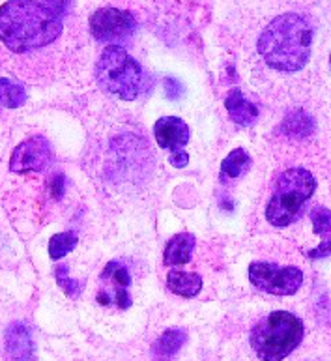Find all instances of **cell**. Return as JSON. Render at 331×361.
<instances>
[{
	"label": "cell",
	"instance_id": "7a4b0ae2",
	"mask_svg": "<svg viewBox=\"0 0 331 361\" xmlns=\"http://www.w3.org/2000/svg\"><path fill=\"white\" fill-rule=\"evenodd\" d=\"M313 28L298 13H282L275 17L261 34L256 49L270 68L282 73L299 71L311 56Z\"/></svg>",
	"mask_w": 331,
	"mask_h": 361
},
{
	"label": "cell",
	"instance_id": "30bf717a",
	"mask_svg": "<svg viewBox=\"0 0 331 361\" xmlns=\"http://www.w3.org/2000/svg\"><path fill=\"white\" fill-rule=\"evenodd\" d=\"M6 350L11 361H34V341L30 329L21 322H13L6 331Z\"/></svg>",
	"mask_w": 331,
	"mask_h": 361
},
{
	"label": "cell",
	"instance_id": "d4e9b609",
	"mask_svg": "<svg viewBox=\"0 0 331 361\" xmlns=\"http://www.w3.org/2000/svg\"><path fill=\"white\" fill-rule=\"evenodd\" d=\"M51 193L55 199H60L64 195V176L62 174H56L53 182H51Z\"/></svg>",
	"mask_w": 331,
	"mask_h": 361
},
{
	"label": "cell",
	"instance_id": "52a82bcc",
	"mask_svg": "<svg viewBox=\"0 0 331 361\" xmlns=\"http://www.w3.org/2000/svg\"><path fill=\"white\" fill-rule=\"evenodd\" d=\"M137 28L135 17L118 8H101L90 17V32L98 42L113 44L133 36Z\"/></svg>",
	"mask_w": 331,
	"mask_h": 361
},
{
	"label": "cell",
	"instance_id": "9a60e30c",
	"mask_svg": "<svg viewBox=\"0 0 331 361\" xmlns=\"http://www.w3.org/2000/svg\"><path fill=\"white\" fill-rule=\"evenodd\" d=\"M168 290L176 296L195 298L202 288V277L199 274H187L182 270H170L167 275Z\"/></svg>",
	"mask_w": 331,
	"mask_h": 361
},
{
	"label": "cell",
	"instance_id": "5b68a950",
	"mask_svg": "<svg viewBox=\"0 0 331 361\" xmlns=\"http://www.w3.org/2000/svg\"><path fill=\"white\" fill-rule=\"evenodd\" d=\"M304 341V322L287 311H273L251 334V346L261 361H282Z\"/></svg>",
	"mask_w": 331,
	"mask_h": 361
},
{
	"label": "cell",
	"instance_id": "277c9868",
	"mask_svg": "<svg viewBox=\"0 0 331 361\" xmlns=\"http://www.w3.org/2000/svg\"><path fill=\"white\" fill-rule=\"evenodd\" d=\"M96 82L104 92L133 102L146 88V75L142 66L122 45L104 49L96 64Z\"/></svg>",
	"mask_w": 331,
	"mask_h": 361
},
{
	"label": "cell",
	"instance_id": "7402d4cb",
	"mask_svg": "<svg viewBox=\"0 0 331 361\" xmlns=\"http://www.w3.org/2000/svg\"><path fill=\"white\" fill-rule=\"evenodd\" d=\"M165 90H167V97H170V99H178L180 96H182V85H180V81L176 79V77H167V81H165Z\"/></svg>",
	"mask_w": 331,
	"mask_h": 361
},
{
	"label": "cell",
	"instance_id": "9c48e42d",
	"mask_svg": "<svg viewBox=\"0 0 331 361\" xmlns=\"http://www.w3.org/2000/svg\"><path fill=\"white\" fill-rule=\"evenodd\" d=\"M154 135L158 145L165 150H168L170 154L173 152L182 150L187 140H189V128L182 118H176V116H163L159 118L154 126Z\"/></svg>",
	"mask_w": 331,
	"mask_h": 361
},
{
	"label": "cell",
	"instance_id": "484cf974",
	"mask_svg": "<svg viewBox=\"0 0 331 361\" xmlns=\"http://www.w3.org/2000/svg\"><path fill=\"white\" fill-rule=\"evenodd\" d=\"M330 62H331V56H330Z\"/></svg>",
	"mask_w": 331,
	"mask_h": 361
},
{
	"label": "cell",
	"instance_id": "8992f818",
	"mask_svg": "<svg viewBox=\"0 0 331 361\" xmlns=\"http://www.w3.org/2000/svg\"><path fill=\"white\" fill-rule=\"evenodd\" d=\"M249 281L258 290L273 296H292L304 283V274L299 268L287 266L281 268L270 262H253L249 266Z\"/></svg>",
	"mask_w": 331,
	"mask_h": 361
},
{
	"label": "cell",
	"instance_id": "ba28073f",
	"mask_svg": "<svg viewBox=\"0 0 331 361\" xmlns=\"http://www.w3.org/2000/svg\"><path fill=\"white\" fill-rule=\"evenodd\" d=\"M53 161V150L44 137H30L23 140L11 154L10 167L13 173H39Z\"/></svg>",
	"mask_w": 331,
	"mask_h": 361
},
{
	"label": "cell",
	"instance_id": "ffe728a7",
	"mask_svg": "<svg viewBox=\"0 0 331 361\" xmlns=\"http://www.w3.org/2000/svg\"><path fill=\"white\" fill-rule=\"evenodd\" d=\"M77 245V234L75 232H60L49 240V257L53 260H58L71 253Z\"/></svg>",
	"mask_w": 331,
	"mask_h": 361
},
{
	"label": "cell",
	"instance_id": "2e32d148",
	"mask_svg": "<svg viewBox=\"0 0 331 361\" xmlns=\"http://www.w3.org/2000/svg\"><path fill=\"white\" fill-rule=\"evenodd\" d=\"M187 341V334L184 329L173 328L167 329L156 343H154V354L158 357H170L185 345Z\"/></svg>",
	"mask_w": 331,
	"mask_h": 361
},
{
	"label": "cell",
	"instance_id": "44dd1931",
	"mask_svg": "<svg viewBox=\"0 0 331 361\" xmlns=\"http://www.w3.org/2000/svg\"><path fill=\"white\" fill-rule=\"evenodd\" d=\"M56 281H58V285L64 288V292L70 298H77L81 294V283H77L75 279L68 277V268L65 266L56 268Z\"/></svg>",
	"mask_w": 331,
	"mask_h": 361
},
{
	"label": "cell",
	"instance_id": "d6986e66",
	"mask_svg": "<svg viewBox=\"0 0 331 361\" xmlns=\"http://www.w3.org/2000/svg\"><path fill=\"white\" fill-rule=\"evenodd\" d=\"M27 102V92L17 82L0 77V107L15 109Z\"/></svg>",
	"mask_w": 331,
	"mask_h": 361
},
{
	"label": "cell",
	"instance_id": "4fadbf2b",
	"mask_svg": "<svg viewBox=\"0 0 331 361\" xmlns=\"http://www.w3.org/2000/svg\"><path fill=\"white\" fill-rule=\"evenodd\" d=\"M225 107H227L230 118L238 126H251L258 116V107L255 103L247 102L242 90H238V88L228 92L227 99H225Z\"/></svg>",
	"mask_w": 331,
	"mask_h": 361
},
{
	"label": "cell",
	"instance_id": "cb8c5ba5",
	"mask_svg": "<svg viewBox=\"0 0 331 361\" xmlns=\"http://www.w3.org/2000/svg\"><path fill=\"white\" fill-rule=\"evenodd\" d=\"M168 161H170V165H173V167L184 169V167H187V163H189V156H187V152H184V150L173 152V154H170V157H168Z\"/></svg>",
	"mask_w": 331,
	"mask_h": 361
},
{
	"label": "cell",
	"instance_id": "6da1fadb",
	"mask_svg": "<svg viewBox=\"0 0 331 361\" xmlns=\"http://www.w3.org/2000/svg\"><path fill=\"white\" fill-rule=\"evenodd\" d=\"M62 34L55 11L34 0H8L0 8V39L13 53L47 47Z\"/></svg>",
	"mask_w": 331,
	"mask_h": 361
},
{
	"label": "cell",
	"instance_id": "e0dca14e",
	"mask_svg": "<svg viewBox=\"0 0 331 361\" xmlns=\"http://www.w3.org/2000/svg\"><path fill=\"white\" fill-rule=\"evenodd\" d=\"M251 157L244 148H236L227 156V159L221 165V176L223 178H238L249 169Z\"/></svg>",
	"mask_w": 331,
	"mask_h": 361
},
{
	"label": "cell",
	"instance_id": "603a6c76",
	"mask_svg": "<svg viewBox=\"0 0 331 361\" xmlns=\"http://www.w3.org/2000/svg\"><path fill=\"white\" fill-rule=\"evenodd\" d=\"M45 6L49 8V10H53L58 17L65 16L68 13V10H70V4L71 0H44Z\"/></svg>",
	"mask_w": 331,
	"mask_h": 361
},
{
	"label": "cell",
	"instance_id": "5bb4252c",
	"mask_svg": "<svg viewBox=\"0 0 331 361\" xmlns=\"http://www.w3.org/2000/svg\"><path fill=\"white\" fill-rule=\"evenodd\" d=\"M195 236L189 234V232H182V234H176L167 242V247H165L163 262L167 266H180L189 262L191 253L195 249Z\"/></svg>",
	"mask_w": 331,
	"mask_h": 361
},
{
	"label": "cell",
	"instance_id": "3957f363",
	"mask_svg": "<svg viewBox=\"0 0 331 361\" xmlns=\"http://www.w3.org/2000/svg\"><path fill=\"white\" fill-rule=\"evenodd\" d=\"M316 189L315 176L307 169H288L277 178L266 206V219L272 226L285 228L296 223Z\"/></svg>",
	"mask_w": 331,
	"mask_h": 361
},
{
	"label": "cell",
	"instance_id": "8fae6325",
	"mask_svg": "<svg viewBox=\"0 0 331 361\" xmlns=\"http://www.w3.org/2000/svg\"><path fill=\"white\" fill-rule=\"evenodd\" d=\"M311 221L315 232L320 236V245L307 251V257L313 260L331 257V210L324 206H315L311 210Z\"/></svg>",
	"mask_w": 331,
	"mask_h": 361
},
{
	"label": "cell",
	"instance_id": "ac0fdd59",
	"mask_svg": "<svg viewBox=\"0 0 331 361\" xmlns=\"http://www.w3.org/2000/svg\"><path fill=\"white\" fill-rule=\"evenodd\" d=\"M313 130H315L313 118L304 111H294L282 122V131L292 137H307L313 133Z\"/></svg>",
	"mask_w": 331,
	"mask_h": 361
},
{
	"label": "cell",
	"instance_id": "7c38bea8",
	"mask_svg": "<svg viewBox=\"0 0 331 361\" xmlns=\"http://www.w3.org/2000/svg\"><path fill=\"white\" fill-rule=\"evenodd\" d=\"M101 279H107L111 285H113V296L120 309L131 307V277L130 271L125 270V266H122L120 262L113 260V262H109V264L105 266L104 274H101Z\"/></svg>",
	"mask_w": 331,
	"mask_h": 361
}]
</instances>
